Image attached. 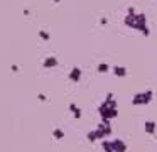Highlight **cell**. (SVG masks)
<instances>
[]
</instances>
